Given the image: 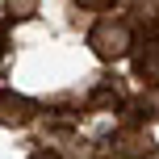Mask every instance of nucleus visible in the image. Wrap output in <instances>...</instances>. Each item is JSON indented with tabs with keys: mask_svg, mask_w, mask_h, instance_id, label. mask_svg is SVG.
<instances>
[{
	"mask_svg": "<svg viewBox=\"0 0 159 159\" xmlns=\"http://www.w3.org/2000/svg\"><path fill=\"white\" fill-rule=\"evenodd\" d=\"M0 50H4V46H0Z\"/></svg>",
	"mask_w": 159,
	"mask_h": 159,
	"instance_id": "10",
	"label": "nucleus"
},
{
	"mask_svg": "<svg viewBox=\"0 0 159 159\" xmlns=\"http://www.w3.org/2000/svg\"><path fill=\"white\" fill-rule=\"evenodd\" d=\"M38 109H42V105L34 101V96L13 92V88H0V126L21 130V126H30V121L38 117Z\"/></svg>",
	"mask_w": 159,
	"mask_h": 159,
	"instance_id": "3",
	"label": "nucleus"
},
{
	"mask_svg": "<svg viewBox=\"0 0 159 159\" xmlns=\"http://www.w3.org/2000/svg\"><path fill=\"white\" fill-rule=\"evenodd\" d=\"M130 55H134V75L147 88H159V34H143Z\"/></svg>",
	"mask_w": 159,
	"mask_h": 159,
	"instance_id": "4",
	"label": "nucleus"
},
{
	"mask_svg": "<svg viewBox=\"0 0 159 159\" xmlns=\"http://www.w3.org/2000/svg\"><path fill=\"white\" fill-rule=\"evenodd\" d=\"M126 13H134V17H143V21H155L159 17V0H117Z\"/></svg>",
	"mask_w": 159,
	"mask_h": 159,
	"instance_id": "5",
	"label": "nucleus"
},
{
	"mask_svg": "<svg viewBox=\"0 0 159 159\" xmlns=\"http://www.w3.org/2000/svg\"><path fill=\"white\" fill-rule=\"evenodd\" d=\"M34 13H38V0H8V17H17V21L34 17Z\"/></svg>",
	"mask_w": 159,
	"mask_h": 159,
	"instance_id": "6",
	"label": "nucleus"
},
{
	"mask_svg": "<svg viewBox=\"0 0 159 159\" xmlns=\"http://www.w3.org/2000/svg\"><path fill=\"white\" fill-rule=\"evenodd\" d=\"M92 105H121V96H117V88H96Z\"/></svg>",
	"mask_w": 159,
	"mask_h": 159,
	"instance_id": "7",
	"label": "nucleus"
},
{
	"mask_svg": "<svg viewBox=\"0 0 159 159\" xmlns=\"http://www.w3.org/2000/svg\"><path fill=\"white\" fill-rule=\"evenodd\" d=\"M88 46L101 63H117L134 50V30H130L121 17H101V21L88 30Z\"/></svg>",
	"mask_w": 159,
	"mask_h": 159,
	"instance_id": "1",
	"label": "nucleus"
},
{
	"mask_svg": "<svg viewBox=\"0 0 159 159\" xmlns=\"http://www.w3.org/2000/svg\"><path fill=\"white\" fill-rule=\"evenodd\" d=\"M30 159H63V155H59L50 143H42V147H34V151H30Z\"/></svg>",
	"mask_w": 159,
	"mask_h": 159,
	"instance_id": "8",
	"label": "nucleus"
},
{
	"mask_svg": "<svg viewBox=\"0 0 159 159\" xmlns=\"http://www.w3.org/2000/svg\"><path fill=\"white\" fill-rule=\"evenodd\" d=\"M109 147H113V155H121V159H151L155 155V138L147 134V126H134V121H126L121 130H113Z\"/></svg>",
	"mask_w": 159,
	"mask_h": 159,
	"instance_id": "2",
	"label": "nucleus"
},
{
	"mask_svg": "<svg viewBox=\"0 0 159 159\" xmlns=\"http://www.w3.org/2000/svg\"><path fill=\"white\" fill-rule=\"evenodd\" d=\"M80 8H92V13H105V8H113V0H71Z\"/></svg>",
	"mask_w": 159,
	"mask_h": 159,
	"instance_id": "9",
	"label": "nucleus"
}]
</instances>
